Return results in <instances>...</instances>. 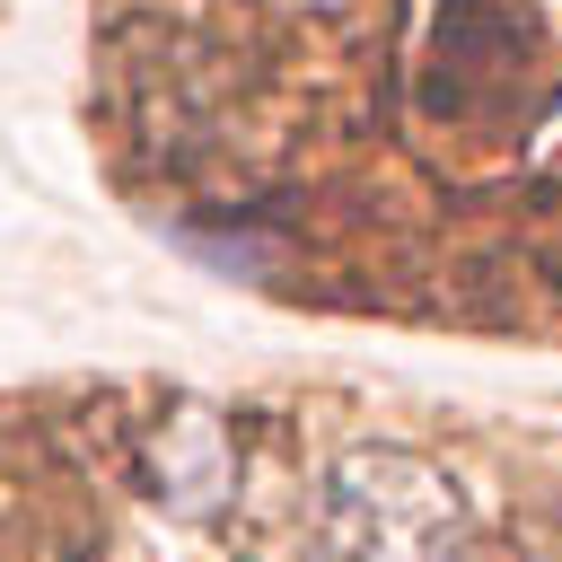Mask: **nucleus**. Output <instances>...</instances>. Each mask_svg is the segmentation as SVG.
<instances>
[{
	"instance_id": "1",
	"label": "nucleus",
	"mask_w": 562,
	"mask_h": 562,
	"mask_svg": "<svg viewBox=\"0 0 562 562\" xmlns=\"http://www.w3.org/2000/svg\"><path fill=\"white\" fill-rule=\"evenodd\" d=\"M307 562H465V501L413 448H351L316 492Z\"/></svg>"
}]
</instances>
